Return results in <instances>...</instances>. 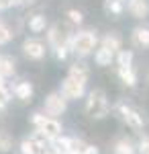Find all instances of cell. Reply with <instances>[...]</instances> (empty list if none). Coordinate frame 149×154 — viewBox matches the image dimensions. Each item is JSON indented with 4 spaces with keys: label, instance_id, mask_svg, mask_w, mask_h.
<instances>
[{
    "label": "cell",
    "instance_id": "19",
    "mask_svg": "<svg viewBox=\"0 0 149 154\" xmlns=\"http://www.w3.org/2000/svg\"><path fill=\"white\" fill-rule=\"evenodd\" d=\"M115 152L116 154H135V148H133V144L129 142V140H121V142L116 144Z\"/></svg>",
    "mask_w": 149,
    "mask_h": 154
},
{
    "label": "cell",
    "instance_id": "9",
    "mask_svg": "<svg viewBox=\"0 0 149 154\" xmlns=\"http://www.w3.org/2000/svg\"><path fill=\"white\" fill-rule=\"evenodd\" d=\"M43 150H45V146L41 142H37L35 138H29V140H25L21 144V152L23 154H41Z\"/></svg>",
    "mask_w": 149,
    "mask_h": 154
},
{
    "label": "cell",
    "instance_id": "20",
    "mask_svg": "<svg viewBox=\"0 0 149 154\" xmlns=\"http://www.w3.org/2000/svg\"><path fill=\"white\" fill-rule=\"evenodd\" d=\"M88 148V144H84L82 140H69V154H84Z\"/></svg>",
    "mask_w": 149,
    "mask_h": 154
},
{
    "label": "cell",
    "instance_id": "2",
    "mask_svg": "<svg viewBox=\"0 0 149 154\" xmlns=\"http://www.w3.org/2000/svg\"><path fill=\"white\" fill-rule=\"evenodd\" d=\"M33 123L37 125V131H41L47 140H49V138L53 140V138H57L59 134H61V125H59L57 119H53V117H45V115H41V113H35Z\"/></svg>",
    "mask_w": 149,
    "mask_h": 154
},
{
    "label": "cell",
    "instance_id": "29",
    "mask_svg": "<svg viewBox=\"0 0 149 154\" xmlns=\"http://www.w3.org/2000/svg\"><path fill=\"white\" fill-rule=\"evenodd\" d=\"M55 54H57V58H59V60H63L66 56H68V48H66V45H59V48L55 49Z\"/></svg>",
    "mask_w": 149,
    "mask_h": 154
},
{
    "label": "cell",
    "instance_id": "30",
    "mask_svg": "<svg viewBox=\"0 0 149 154\" xmlns=\"http://www.w3.org/2000/svg\"><path fill=\"white\" fill-rule=\"evenodd\" d=\"M14 4V0H0V8H8Z\"/></svg>",
    "mask_w": 149,
    "mask_h": 154
},
{
    "label": "cell",
    "instance_id": "21",
    "mask_svg": "<svg viewBox=\"0 0 149 154\" xmlns=\"http://www.w3.org/2000/svg\"><path fill=\"white\" fill-rule=\"evenodd\" d=\"M49 41H51V45L55 49H57L59 45H63V43H61V33H59L57 27H51V29H49Z\"/></svg>",
    "mask_w": 149,
    "mask_h": 154
},
{
    "label": "cell",
    "instance_id": "13",
    "mask_svg": "<svg viewBox=\"0 0 149 154\" xmlns=\"http://www.w3.org/2000/svg\"><path fill=\"white\" fill-rule=\"evenodd\" d=\"M133 41H135L137 45H149V29L137 27V29L133 31Z\"/></svg>",
    "mask_w": 149,
    "mask_h": 154
},
{
    "label": "cell",
    "instance_id": "11",
    "mask_svg": "<svg viewBox=\"0 0 149 154\" xmlns=\"http://www.w3.org/2000/svg\"><path fill=\"white\" fill-rule=\"evenodd\" d=\"M118 76H121V80L129 86H133V84L137 82V76H135V72L131 66H118Z\"/></svg>",
    "mask_w": 149,
    "mask_h": 154
},
{
    "label": "cell",
    "instance_id": "14",
    "mask_svg": "<svg viewBox=\"0 0 149 154\" xmlns=\"http://www.w3.org/2000/svg\"><path fill=\"white\" fill-rule=\"evenodd\" d=\"M68 76H74V78H80V80H88V68H86V64H74L72 68H69V74Z\"/></svg>",
    "mask_w": 149,
    "mask_h": 154
},
{
    "label": "cell",
    "instance_id": "8",
    "mask_svg": "<svg viewBox=\"0 0 149 154\" xmlns=\"http://www.w3.org/2000/svg\"><path fill=\"white\" fill-rule=\"evenodd\" d=\"M129 11H131L133 17H137V19L147 17V12H149V0H129Z\"/></svg>",
    "mask_w": 149,
    "mask_h": 154
},
{
    "label": "cell",
    "instance_id": "1",
    "mask_svg": "<svg viewBox=\"0 0 149 154\" xmlns=\"http://www.w3.org/2000/svg\"><path fill=\"white\" fill-rule=\"evenodd\" d=\"M86 111L88 115L100 119L108 113V101H106V95L102 91H92L88 95V101H86Z\"/></svg>",
    "mask_w": 149,
    "mask_h": 154
},
{
    "label": "cell",
    "instance_id": "16",
    "mask_svg": "<svg viewBox=\"0 0 149 154\" xmlns=\"http://www.w3.org/2000/svg\"><path fill=\"white\" fill-rule=\"evenodd\" d=\"M45 25H47V21L43 14H35L33 19L29 21V29L35 31V33H41V31H45Z\"/></svg>",
    "mask_w": 149,
    "mask_h": 154
},
{
    "label": "cell",
    "instance_id": "17",
    "mask_svg": "<svg viewBox=\"0 0 149 154\" xmlns=\"http://www.w3.org/2000/svg\"><path fill=\"white\" fill-rule=\"evenodd\" d=\"M53 152L55 154H69V140L66 138H53Z\"/></svg>",
    "mask_w": 149,
    "mask_h": 154
},
{
    "label": "cell",
    "instance_id": "26",
    "mask_svg": "<svg viewBox=\"0 0 149 154\" xmlns=\"http://www.w3.org/2000/svg\"><path fill=\"white\" fill-rule=\"evenodd\" d=\"M8 99H10V91H8L6 86H2V88H0V109L8 103Z\"/></svg>",
    "mask_w": 149,
    "mask_h": 154
},
{
    "label": "cell",
    "instance_id": "23",
    "mask_svg": "<svg viewBox=\"0 0 149 154\" xmlns=\"http://www.w3.org/2000/svg\"><path fill=\"white\" fill-rule=\"evenodd\" d=\"M133 54L131 51H118V66H131Z\"/></svg>",
    "mask_w": 149,
    "mask_h": 154
},
{
    "label": "cell",
    "instance_id": "15",
    "mask_svg": "<svg viewBox=\"0 0 149 154\" xmlns=\"http://www.w3.org/2000/svg\"><path fill=\"white\" fill-rule=\"evenodd\" d=\"M112 56H115V54H110L108 49L100 48L96 54H94V60H96V64H98V66H108V64L112 62Z\"/></svg>",
    "mask_w": 149,
    "mask_h": 154
},
{
    "label": "cell",
    "instance_id": "10",
    "mask_svg": "<svg viewBox=\"0 0 149 154\" xmlns=\"http://www.w3.org/2000/svg\"><path fill=\"white\" fill-rule=\"evenodd\" d=\"M102 48L108 49L110 54H118V51H121V37L112 35V33H110V35H106L102 39Z\"/></svg>",
    "mask_w": 149,
    "mask_h": 154
},
{
    "label": "cell",
    "instance_id": "32",
    "mask_svg": "<svg viewBox=\"0 0 149 154\" xmlns=\"http://www.w3.org/2000/svg\"><path fill=\"white\" fill-rule=\"evenodd\" d=\"M27 2H31V0H14V4H27Z\"/></svg>",
    "mask_w": 149,
    "mask_h": 154
},
{
    "label": "cell",
    "instance_id": "7",
    "mask_svg": "<svg viewBox=\"0 0 149 154\" xmlns=\"http://www.w3.org/2000/svg\"><path fill=\"white\" fill-rule=\"evenodd\" d=\"M23 49L31 60H41L45 56V45H43L39 39H27L23 43Z\"/></svg>",
    "mask_w": 149,
    "mask_h": 154
},
{
    "label": "cell",
    "instance_id": "3",
    "mask_svg": "<svg viewBox=\"0 0 149 154\" xmlns=\"http://www.w3.org/2000/svg\"><path fill=\"white\" fill-rule=\"evenodd\" d=\"M72 48H74V51L78 56H88L96 48V35L92 31H82V33H78V35L74 37Z\"/></svg>",
    "mask_w": 149,
    "mask_h": 154
},
{
    "label": "cell",
    "instance_id": "33",
    "mask_svg": "<svg viewBox=\"0 0 149 154\" xmlns=\"http://www.w3.org/2000/svg\"><path fill=\"white\" fill-rule=\"evenodd\" d=\"M2 78H4V76H2V74H0V88H2V86H4V80H2Z\"/></svg>",
    "mask_w": 149,
    "mask_h": 154
},
{
    "label": "cell",
    "instance_id": "18",
    "mask_svg": "<svg viewBox=\"0 0 149 154\" xmlns=\"http://www.w3.org/2000/svg\"><path fill=\"white\" fill-rule=\"evenodd\" d=\"M14 72V62L8 56H0V74L2 76H10Z\"/></svg>",
    "mask_w": 149,
    "mask_h": 154
},
{
    "label": "cell",
    "instance_id": "27",
    "mask_svg": "<svg viewBox=\"0 0 149 154\" xmlns=\"http://www.w3.org/2000/svg\"><path fill=\"white\" fill-rule=\"evenodd\" d=\"M68 17L72 23H82V12L80 11H68Z\"/></svg>",
    "mask_w": 149,
    "mask_h": 154
},
{
    "label": "cell",
    "instance_id": "24",
    "mask_svg": "<svg viewBox=\"0 0 149 154\" xmlns=\"http://www.w3.org/2000/svg\"><path fill=\"white\" fill-rule=\"evenodd\" d=\"M10 39H12V33L4 27V25H0V45H2V43H8Z\"/></svg>",
    "mask_w": 149,
    "mask_h": 154
},
{
    "label": "cell",
    "instance_id": "22",
    "mask_svg": "<svg viewBox=\"0 0 149 154\" xmlns=\"http://www.w3.org/2000/svg\"><path fill=\"white\" fill-rule=\"evenodd\" d=\"M12 148V140L6 131H0V152H8Z\"/></svg>",
    "mask_w": 149,
    "mask_h": 154
},
{
    "label": "cell",
    "instance_id": "6",
    "mask_svg": "<svg viewBox=\"0 0 149 154\" xmlns=\"http://www.w3.org/2000/svg\"><path fill=\"white\" fill-rule=\"evenodd\" d=\"M118 113H121V117L125 119L127 123L131 125V128H135V130H139V128H143V117L139 115L137 111L133 109V107H129L125 105V103H118Z\"/></svg>",
    "mask_w": 149,
    "mask_h": 154
},
{
    "label": "cell",
    "instance_id": "4",
    "mask_svg": "<svg viewBox=\"0 0 149 154\" xmlns=\"http://www.w3.org/2000/svg\"><path fill=\"white\" fill-rule=\"evenodd\" d=\"M84 86L86 82L80 80V78H74V76H68L63 84H61V95L66 99H80L84 95Z\"/></svg>",
    "mask_w": 149,
    "mask_h": 154
},
{
    "label": "cell",
    "instance_id": "5",
    "mask_svg": "<svg viewBox=\"0 0 149 154\" xmlns=\"http://www.w3.org/2000/svg\"><path fill=\"white\" fill-rule=\"evenodd\" d=\"M66 111V97L61 93H53L45 99V113L55 117V115H61Z\"/></svg>",
    "mask_w": 149,
    "mask_h": 154
},
{
    "label": "cell",
    "instance_id": "31",
    "mask_svg": "<svg viewBox=\"0 0 149 154\" xmlns=\"http://www.w3.org/2000/svg\"><path fill=\"white\" fill-rule=\"evenodd\" d=\"M84 154H98V148H96V146H88Z\"/></svg>",
    "mask_w": 149,
    "mask_h": 154
},
{
    "label": "cell",
    "instance_id": "25",
    "mask_svg": "<svg viewBox=\"0 0 149 154\" xmlns=\"http://www.w3.org/2000/svg\"><path fill=\"white\" fill-rule=\"evenodd\" d=\"M108 8L115 12V14H121L123 12V2L121 0H108Z\"/></svg>",
    "mask_w": 149,
    "mask_h": 154
},
{
    "label": "cell",
    "instance_id": "12",
    "mask_svg": "<svg viewBox=\"0 0 149 154\" xmlns=\"http://www.w3.org/2000/svg\"><path fill=\"white\" fill-rule=\"evenodd\" d=\"M14 95L19 97V99H23V101H29L31 95H33V86H31V82H19L16 88H14Z\"/></svg>",
    "mask_w": 149,
    "mask_h": 154
},
{
    "label": "cell",
    "instance_id": "28",
    "mask_svg": "<svg viewBox=\"0 0 149 154\" xmlns=\"http://www.w3.org/2000/svg\"><path fill=\"white\" fill-rule=\"evenodd\" d=\"M139 154H149V140H143L139 144Z\"/></svg>",
    "mask_w": 149,
    "mask_h": 154
}]
</instances>
